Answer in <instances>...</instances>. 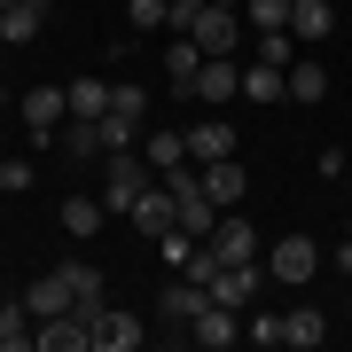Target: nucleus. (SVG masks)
Returning <instances> with one entry per match:
<instances>
[{
	"label": "nucleus",
	"mask_w": 352,
	"mask_h": 352,
	"mask_svg": "<svg viewBox=\"0 0 352 352\" xmlns=\"http://www.w3.org/2000/svg\"><path fill=\"white\" fill-rule=\"evenodd\" d=\"M149 180H157V173H149V157H141V149H118V157H102V204H110V212H133Z\"/></svg>",
	"instance_id": "1"
},
{
	"label": "nucleus",
	"mask_w": 352,
	"mask_h": 352,
	"mask_svg": "<svg viewBox=\"0 0 352 352\" xmlns=\"http://www.w3.org/2000/svg\"><path fill=\"white\" fill-rule=\"evenodd\" d=\"M321 274V243L314 235H282V243H266V282H314Z\"/></svg>",
	"instance_id": "2"
},
{
	"label": "nucleus",
	"mask_w": 352,
	"mask_h": 352,
	"mask_svg": "<svg viewBox=\"0 0 352 352\" xmlns=\"http://www.w3.org/2000/svg\"><path fill=\"white\" fill-rule=\"evenodd\" d=\"M212 305V289L204 282H188V274H173L164 282V298H157V321H164V337H188V321Z\"/></svg>",
	"instance_id": "3"
},
{
	"label": "nucleus",
	"mask_w": 352,
	"mask_h": 352,
	"mask_svg": "<svg viewBox=\"0 0 352 352\" xmlns=\"http://www.w3.org/2000/svg\"><path fill=\"white\" fill-rule=\"evenodd\" d=\"M258 289H266V258H227V266H219V282H212V298H219V305H235V314H251Z\"/></svg>",
	"instance_id": "4"
},
{
	"label": "nucleus",
	"mask_w": 352,
	"mask_h": 352,
	"mask_svg": "<svg viewBox=\"0 0 352 352\" xmlns=\"http://www.w3.org/2000/svg\"><path fill=\"white\" fill-rule=\"evenodd\" d=\"M243 32H251V24H243V8H219V0L188 24V39H196L204 55H235V47H243Z\"/></svg>",
	"instance_id": "5"
},
{
	"label": "nucleus",
	"mask_w": 352,
	"mask_h": 352,
	"mask_svg": "<svg viewBox=\"0 0 352 352\" xmlns=\"http://www.w3.org/2000/svg\"><path fill=\"white\" fill-rule=\"evenodd\" d=\"M16 118L32 126V141H55V133H63V118H71V94H63V87H32L24 102H16Z\"/></svg>",
	"instance_id": "6"
},
{
	"label": "nucleus",
	"mask_w": 352,
	"mask_h": 352,
	"mask_svg": "<svg viewBox=\"0 0 352 352\" xmlns=\"http://www.w3.org/2000/svg\"><path fill=\"white\" fill-rule=\"evenodd\" d=\"M196 102H212V110H227V102L243 94V63L235 55H204V71H196V87H188Z\"/></svg>",
	"instance_id": "7"
},
{
	"label": "nucleus",
	"mask_w": 352,
	"mask_h": 352,
	"mask_svg": "<svg viewBox=\"0 0 352 352\" xmlns=\"http://www.w3.org/2000/svg\"><path fill=\"white\" fill-rule=\"evenodd\" d=\"M133 344H149V321L126 314V305H102V321H94V352H133Z\"/></svg>",
	"instance_id": "8"
},
{
	"label": "nucleus",
	"mask_w": 352,
	"mask_h": 352,
	"mask_svg": "<svg viewBox=\"0 0 352 352\" xmlns=\"http://www.w3.org/2000/svg\"><path fill=\"white\" fill-rule=\"evenodd\" d=\"M126 219H133V227H141V235H149V243H157V235H164V227H173V219H180V196H173V180H149V188H141V204H133V212H126Z\"/></svg>",
	"instance_id": "9"
},
{
	"label": "nucleus",
	"mask_w": 352,
	"mask_h": 352,
	"mask_svg": "<svg viewBox=\"0 0 352 352\" xmlns=\"http://www.w3.org/2000/svg\"><path fill=\"white\" fill-rule=\"evenodd\" d=\"M204 243H212L219 258H266V243H258V227L243 219V212H219V227H212V235H204Z\"/></svg>",
	"instance_id": "10"
},
{
	"label": "nucleus",
	"mask_w": 352,
	"mask_h": 352,
	"mask_svg": "<svg viewBox=\"0 0 352 352\" xmlns=\"http://www.w3.org/2000/svg\"><path fill=\"white\" fill-rule=\"evenodd\" d=\"M235 337H243V321H235V305H219V298L188 321V344H204V352H227Z\"/></svg>",
	"instance_id": "11"
},
{
	"label": "nucleus",
	"mask_w": 352,
	"mask_h": 352,
	"mask_svg": "<svg viewBox=\"0 0 352 352\" xmlns=\"http://www.w3.org/2000/svg\"><path fill=\"white\" fill-rule=\"evenodd\" d=\"M196 173H204V196H212L219 212H235V204L251 196V173H243L235 157H219V164H196Z\"/></svg>",
	"instance_id": "12"
},
{
	"label": "nucleus",
	"mask_w": 352,
	"mask_h": 352,
	"mask_svg": "<svg viewBox=\"0 0 352 352\" xmlns=\"http://www.w3.org/2000/svg\"><path fill=\"white\" fill-rule=\"evenodd\" d=\"M24 305H32V321H55V314H78V298H71L63 266H55V274H32V289H24Z\"/></svg>",
	"instance_id": "13"
},
{
	"label": "nucleus",
	"mask_w": 352,
	"mask_h": 352,
	"mask_svg": "<svg viewBox=\"0 0 352 352\" xmlns=\"http://www.w3.org/2000/svg\"><path fill=\"white\" fill-rule=\"evenodd\" d=\"M141 157H149V173H180V164H196L188 157V133H173V126H157V133H141Z\"/></svg>",
	"instance_id": "14"
},
{
	"label": "nucleus",
	"mask_w": 352,
	"mask_h": 352,
	"mask_svg": "<svg viewBox=\"0 0 352 352\" xmlns=\"http://www.w3.org/2000/svg\"><path fill=\"white\" fill-rule=\"evenodd\" d=\"M39 16H47V0H0V47L39 39Z\"/></svg>",
	"instance_id": "15"
},
{
	"label": "nucleus",
	"mask_w": 352,
	"mask_h": 352,
	"mask_svg": "<svg viewBox=\"0 0 352 352\" xmlns=\"http://www.w3.org/2000/svg\"><path fill=\"white\" fill-rule=\"evenodd\" d=\"M243 94L274 110V102H289V71H282V63H266V55H258V63H243Z\"/></svg>",
	"instance_id": "16"
},
{
	"label": "nucleus",
	"mask_w": 352,
	"mask_h": 352,
	"mask_svg": "<svg viewBox=\"0 0 352 352\" xmlns=\"http://www.w3.org/2000/svg\"><path fill=\"white\" fill-rule=\"evenodd\" d=\"M289 32H298L305 47H321V39L337 32V8H329V0H289Z\"/></svg>",
	"instance_id": "17"
},
{
	"label": "nucleus",
	"mask_w": 352,
	"mask_h": 352,
	"mask_svg": "<svg viewBox=\"0 0 352 352\" xmlns=\"http://www.w3.org/2000/svg\"><path fill=\"white\" fill-rule=\"evenodd\" d=\"M321 337H329V314H321V305H289V314H282V344L314 352Z\"/></svg>",
	"instance_id": "18"
},
{
	"label": "nucleus",
	"mask_w": 352,
	"mask_h": 352,
	"mask_svg": "<svg viewBox=\"0 0 352 352\" xmlns=\"http://www.w3.org/2000/svg\"><path fill=\"white\" fill-rule=\"evenodd\" d=\"M188 157H196V164L235 157V133H227V118H204V126H188Z\"/></svg>",
	"instance_id": "19"
},
{
	"label": "nucleus",
	"mask_w": 352,
	"mask_h": 352,
	"mask_svg": "<svg viewBox=\"0 0 352 352\" xmlns=\"http://www.w3.org/2000/svg\"><path fill=\"white\" fill-rule=\"evenodd\" d=\"M196 71H204V47L188 32H173V47H164V87H196Z\"/></svg>",
	"instance_id": "20"
},
{
	"label": "nucleus",
	"mask_w": 352,
	"mask_h": 352,
	"mask_svg": "<svg viewBox=\"0 0 352 352\" xmlns=\"http://www.w3.org/2000/svg\"><path fill=\"white\" fill-rule=\"evenodd\" d=\"M289 102H298V110H314V102H329V71L314 63V55H298V63H289Z\"/></svg>",
	"instance_id": "21"
},
{
	"label": "nucleus",
	"mask_w": 352,
	"mask_h": 352,
	"mask_svg": "<svg viewBox=\"0 0 352 352\" xmlns=\"http://www.w3.org/2000/svg\"><path fill=\"white\" fill-rule=\"evenodd\" d=\"M63 282H71L78 314H87V321H102V266H87V258H71V266H63Z\"/></svg>",
	"instance_id": "22"
},
{
	"label": "nucleus",
	"mask_w": 352,
	"mask_h": 352,
	"mask_svg": "<svg viewBox=\"0 0 352 352\" xmlns=\"http://www.w3.org/2000/svg\"><path fill=\"white\" fill-rule=\"evenodd\" d=\"M102 212H110V204H102V196H63V235H71V243L102 235Z\"/></svg>",
	"instance_id": "23"
},
{
	"label": "nucleus",
	"mask_w": 352,
	"mask_h": 352,
	"mask_svg": "<svg viewBox=\"0 0 352 352\" xmlns=\"http://www.w3.org/2000/svg\"><path fill=\"white\" fill-rule=\"evenodd\" d=\"M0 352H32V305L0 298Z\"/></svg>",
	"instance_id": "24"
},
{
	"label": "nucleus",
	"mask_w": 352,
	"mask_h": 352,
	"mask_svg": "<svg viewBox=\"0 0 352 352\" xmlns=\"http://www.w3.org/2000/svg\"><path fill=\"white\" fill-rule=\"evenodd\" d=\"M110 87H118V78H71V118H102V110H110Z\"/></svg>",
	"instance_id": "25"
},
{
	"label": "nucleus",
	"mask_w": 352,
	"mask_h": 352,
	"mask_svg": "<svg viewBox=\"0 0 352 352\" xmlns=\"http://www.w3.org/2000/svg\"><path fill=\"white\" fill-rule=\"evenodd\" d=\"M243 24L251 32H289V0H243Z\"/></svg>",
	"instance_id": "26"
},
{
	"label": "nucleus",
	"mask_w": 352,
	"mask_h": 352,
	"mask_svg": "<svg viewBox=\"0 0 352 352\" xmlns=\"http://www.w3.org/2000/svg\"><path fill=\"white\" fill-rule=\"evenodd\" d=\"M32 188V157H0V196H24Z\"/></svg>",
	"instance_id": "27"
},
{
	"label": "nucleus",
	"mask_w": 352,
	"mask_h": 352,
	"mask_svg": "<svg viewBox=\"0 0 352 352\" xmlns=\"http://www.w3.org/2000/svg\"><path fill=\"white\" fill-rule=\"evenodd\" d=\"M289 47H298V32H258V55H266V63H298V55H289Z\"/></svg>",
	"instance_id": "28"
},
{
	"label": "nucleus",
	"mask_w": 352,
	"mask_h": 352,
	"mask_svg": "<svg viewBox=\"0 0 352 352\" xmlns=\"http://www.w3.org/2000/svg\"><path fill=\"white\" fill-rule=\"evenodd\" d=\"M243 337H251V344H282V314H251Z\"/></svg>",
	"instance_id": "29"
},
{
	"label": "nucleus",
	"mask_w": 352,
	"mask_h": 352,
	"mask_svg": "<svg viewBox=\"0 0 352 352\" xmlns=\"http://www.w3.org/2000/svg\"><path fill=\"white\" fill-rule=\"evenodd\" d=\"M204 8H212V0H164V24H173V32H188Z\"/></svg>",
	"instance_id": "30"
},
{
	"label": "nucleus",
	"mask_w": 352,
	"mask_h": 352,
	"mask_svg": "<svg viewBox=\"0 0 352 352\" xmlns=\"http://www.w3.org/2000/svg\"><path fill=\"white\" fill-rule=\"evenodd\" d=\"M219 8H243V0H219Z\"/></svg>",
	"instance_id": "31"
},
{
	"label": "nucleus",
	"mask_w": 352,
	"mask_h": 352,
	"mask_svg": "<svg viewBox=\"0 0 352 352\" xmlns=\"http://www.w3.org/2000/svg\"><path fill=\"white\" fill-rule=\"evenodd\" d=\"M0 298H8V289H0Z\"/></svg>",
	"instance_id": "32"
},
{
	"label": "nucleus",
	"mask_w": 352,
	"mask_h": 352,
	"mask_svg": "<svg viewBox=\"0 0 352 352\" xmlns=\"http://www.w3.org/2000/svg\"><path fill=\"white\" fill-rule=\"evenodd\" d=\"M344 235H352V227H344Z\"/></svg>",
	"instance_id": "33"
}]
</instances>
